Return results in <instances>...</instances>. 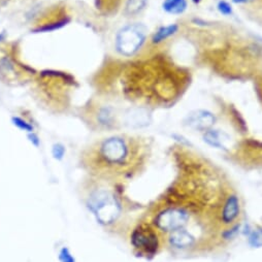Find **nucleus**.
I'll return each mask as SVG.
<instances>
[{
	"instance_id": "18",
	"label": "nucleus",
	"mask_w": 262,
	"mask_h": 262,
	"mask_svg": "<svg viewBox=\"0 0 262 262\" xmlns=\"http://www.w3.org/2000/svg\"><path fill=\"white\" fill-rule=\"evenodd\" d=\"M194 2H199V0H194Z\"/></svg>"
},
{
	"instance_id": "17",
	"label": "nucleus",
	"mask_w": 262,
	"mask_h": 262,
	"mask_svg": "<svg viewBox=\"0 0 262 262\" xmlns=\"http://www.w3.org/2000/svg\"><path fill=\"white\" fill-rule=\"evenodd\" d=\"M234 2L241 4V3H246V2H248V0H234Z\"/></svg>"
},
{
	"instance_id": "8",
	"label": "nucleus",
	"mask_w": 262,
	"mask_h": 262,
	"mask_svg": "<svg viewBox=\"0 0 262 262\" xmlns=\"http://www.w3.org/2000/svg\"><path fill=\"white\" fill-rule=\"evenodd\" d=\"M163 10L172 15L183 14L187 9L186 0H164Z\"/></svg>"
},
{
	"instance_id": "12",
	"label": "nucleus",
	"mask_w": 262,
	"mask_h": 262,
	"mask_svg": "<svg viewBox=\"0 0 262 262\" xmlns=\"http://www.w3.org/2000/svg\"><path fill=\"white\" fill-rule=\"evenodd\" d=\"M12 122H13V124L15 126H17L19 129L23 130V131H27L29 133L33 132V126L30 123H28L26 120H24V119H22L20 117H17V116L13 117L12 118Z\"/></svg>"
},
{
	"instance_id": "7",
	"label": "nucleus",
	"mask_w": 262,
	"mask_h": 262,
	"mask_svg": "<svg viewBox=\"0 0 262 262\" xmlns=\"http://www.w3.org/2000/svg\"><path fill=\"white\" fill-rule=\"evenodd\" d=\"M204 141L217 149H226L227 148V141L229 139V136L220 130L216 129H208L204 131L203 134Z\"/></svg>"
},
{
	"instance_id": "6",
	"label": "nucleus",
	"mask_w": 262,
	"mask_h": 262,
	"mask_svg": "<svg viewBox=\"0 0 262 262\" xmlns=\"http://www.w3.org/2000/svg\"><path fill=\"white\" fill-rule=\"evenodd\" d=\"M215 116L207 111H194L190 113L186 119L185 124L195 130L199 131H206L215 124Z\"/></svg>"
},
{
	"instance_id": "5",
	"label": "nucleus",
	"mask_w": 262,
	"mask_h": 262,
	"mask_svg": "<svg viewBox=\"0 0 262 262\" xmlns=\"http://www.w3.org/2000/svg\"><path fill=\"white\" fill-rule=\"evenodd\" d=\"M242 215L241 199L236 191L231 192L226 198L222 208V221L227 228L240 225V217Z\"/></svg>"
},
{
	"instance_id": "11",
	"label": "nucleus",
	"mask_w": 262,
	"mask_h": 262,
	"mask_svg": "<svg viewBox=\"0 0 262 262\" xmlns=\"http://www.w3.org/2000/svg\"><path fill=\"white\" fill-rule=\"evenodd\" d=\"M249 244L253 248L262 247V228L255 229L249 235Z\"/></svg>"
},
{
	"instance_id": "9",
	"label": "nucleus",
	"mask_w": 262,
	"mask_h": 262,
	"mask_svg": "<svg viewBox=\"0 0 262 262\" xmlns=\"http://www.w3.org/2000/svg\"><path fill=\"white\" fill-rule=\"evenodd\" d=\"M148 0H126L124 13L127 16L138 15L147 5Z\"/></svg>"
},
{
	"instance_id": "13",
	"label": "nucleus",
	"mask_w": 262,
	"mask_h": 262,
	"mask_svg": "<svg viewBox=\"0 0 262 262\" xmlns=\"http://www.w3.org/2000/svg\"><path fill=\"white\" fill-rule=\"evenodd\" d=\"M52 155H53L55 159L61 160L65 155V147L61 144H55L53 148H52Z\"/></svg>"
},
{
	"instance_id": "2",
	"label": "nucleus",
	"mask_w": 262,
	"mask_h": 262,
	"mask_svg": "<svg viewBox=\"0 0 262 262\" xmlns=\"http://www.w3.org/2000/svg\"><path fill=\"white\" fill-rule=\"evenodd\" d=\"M88 206L97 220L104 225L114 223L121 213L120 203L115 195L103 188L95 189L90 193Z\"/></svg>"
},
{
	"instance_id": "10",
	"label": "nucleus",
	"mask_w": 262,
	"mask_h": 262,
	"mask_svg": "<svg viewBox=\"0 0 262 262\" xmlns=\"http://www.w3.org/2000/svg\"><path fill=\"white\" fill-rule=\"evenodd\" d=\"M177 29H178V27H177L176 25H170V26L161 27L158 31H157V32L154 34L152 40H153V42H155V43H158V42H160V41L166 39V38L170 37L171 35H173V34L177 31Z\"/></svg>"
},
{
	"instance_id": "14",
	"label": "nucleus",
	"mask_w": 262,
	"mask_h": 262,
	"mask_svg": "<svg viewBox=\"0 0 262 262\" xmlns=\"http://www.w3.org/2000/svg\"><path fill=\"white\" fill-rule=\"evenodd\" d=\"M60 262H76L75 257L72 255L70 251L67 248H62L59 253Z\"/></svg>"
},
{
	"instance_id": "4",
	"label": "nucleus",
	"mask_w": 262,
	"mask_h": 262,
	"mask_svg": "<svg viewBox=\"0 0 262 262\" xmlns=\"http://www.w3.org/2000/svg\"><path fill=\"white\" fill-rule=\"evenodd\" d=\"M147 38V28L142 24H128L120 29L116 36V49L123 56L134 55Z\"/></svg>"
},
{
	"instance_id": "1",
	"label": "nucleus",
	"mask_w": 262,
	"mask_h": 262,
	"mask_svg": "<svg viewBox=\"0 0 262 262\" xmlns=\"http://www.w3.org/2000/svg\"><path fill=\"white\" fill-rule=\"evenodd\" d=\"M148 150L147 141L140 137L112 135L86 148L81 163L89 174L102 180L132 179L144 169Z\"/></svg>"
},
{
	"instance_id": "3",
	"label": "nucleus",
	"mask_w": 262,
	"mask_h": 262,
	"mask_svg": "<svg viewBox=\"0 0 262 262\" xmlns=\"http://www.w3.org/2000/svg\"><path fill=\"white\" fill-rule=\"evenodd\" d=\"M131 244L147 256L156 255L165 245L161 233L151 223H142L132 231Z\"/></svg>"
},
{
	"instance_id": "15",
	"label": "nucleus",
	"mask_w": 262,
	"mask_h": 262,
	"mask_svg": "<svg viewBox=\"0 0 262 262\" xmlns=\"http://www.w3.org/2000/svg\"><path fill=\"white\" fill-rule=\"evenodd\" d=\"M219 10L222 14H225V15H229L231 14V9L230 7L226 4V3H220L219 5Z\"/></svg>"
},
{
	"instance_id": "16",
	"label": "nucleus",
	"mask_w": 262,
	"mask_h": 262,
	"mask_svg": "<svg viewBox=\"0 0 262 262\" xmlns=\"http://www.w3.org/2000/svg\"><path fill=\"white\" fill-rule=\"evenodd\" d=\"M28 138L29 140L34 145V146H38L39 145V139H38V136L34 133V132H30L28 133Z\"/></svg>"
}]
</instances>
